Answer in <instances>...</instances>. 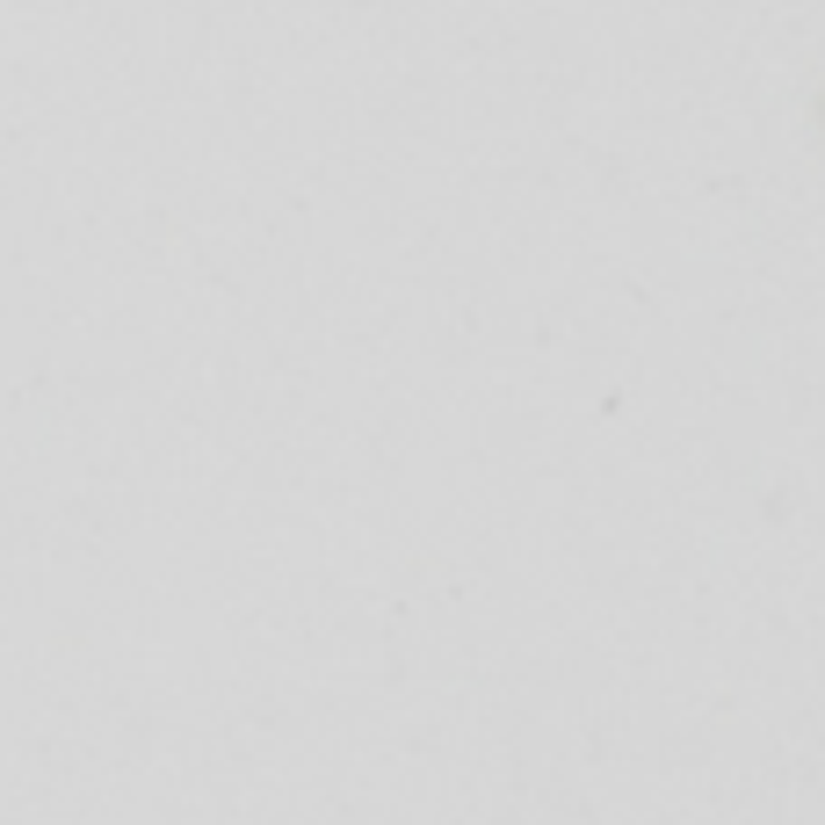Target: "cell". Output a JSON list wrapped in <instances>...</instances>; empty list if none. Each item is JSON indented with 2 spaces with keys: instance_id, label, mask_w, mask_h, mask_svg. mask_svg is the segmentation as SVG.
Listing matches in <instances>:
<instances>
[]
</instances>
